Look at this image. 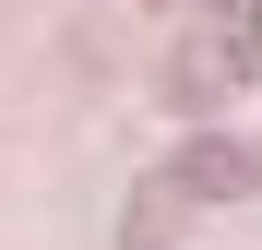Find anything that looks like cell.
<instances>
[{"label":"cell","instance_id":"3957f363","mask_svg":"<svg viewBox=\"0 0 262 250\" xmlns=\"http://www.w3.org/2000/svg\"><path fill=\"white\" fill-rule=\"evenodd\" d=\"M119 250H191V238H179V191H167V179H143V191L119 202Z\"/></svg>","mask_w":262,"mask_h":250},{"label":"cell","instance_id":"6da1fadb","mask_svg":"<svg viewBox=\"0 0 262 250\" xmlns=\"http://www.w3.org/2000/svg\"><path fill=\"white\" fill-rule=\"evenodd\" d=\"M238 83H262V24H250V12L203 24L191 48L167 60V107H179V119H214V107L238 96Z\"/></svg>","mask_w":262,"mask_h":250},{"label":"cell","instance_id":"277c9868","mask_svg":"<svg viewBox=\"0 0 262 250\" xmlns=\"http://www.w3.org/2000/svg\"><path fill=\"white\" fill-rule=\"evenodd\" d=\"M250 191H262V143H250Z\"/></svg>","mask_w":262,"mask_h":250},{"label":"cell","instance_id":"7a4b0ae2","mask_svg":"<svg viewBox=\"0 0 262 250\" xmlns=\"http://www.w3.org/2000/svg\"><path fill=\"white\" fill-rule=\"evenodd\" d=\"M167 191H179V202H238V191H250V143L191 131V143H179V167H167Z\"/></svg>","mask_w":262,"mask_h":250}]
</instances>
